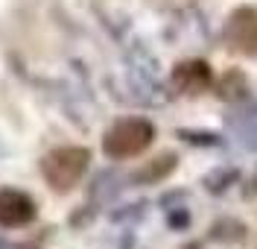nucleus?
Listing matches in <instances>:
<instances>
[{
    "label": "nucleus",
    "mask_w": 257,
    "mask_h": 249,
    "mask_svg": "<svg viewBox=\"0 0 257 249\" xmlns=\"http://www.w3.org/2000/svg\"><path fill=\"white\" fill-rule=\"evenodd\" d=\"M91 164V152L85 147H56L50 149L41 161V176L53 191H70L76 188L79 179L85 176V170Z\"/></svg>",
    "instance_id": "f257e3e1"
},
{
    "label": "nucleus",
    "mask_w": 257,
    "mask_h": 249,
    "mask_svg": "<svg viewBox=\"0 0 257 249\" xmlns=\"http://www.w3.org/2000/svg\"><path fill=\"white\" fill-rule=\"evenodd\" d=\"M155 141V126L146 117H123L102 138V152L108 158H135Z\"/></svg>",
    "instance_id": "f03ea898"
},
{
    "label": "nucleus",
    "mask_w": 257,
    "mask_h": 249,
    "mask_svg": "<svg viewBox=\"0 0 257 249\" xmlns=\"http://www.w3.org/2000/svg\"><path fill=\"white\" fill-rule=\"evenodd\" d=\"M225 41L231 50L257 59V6H240L228 15Z\"/></svg>",
    "instance_id": "7ed1b4c3"
},
{
    "label": "nucleus",
    "mask_w": 257,
    "mask_h": 249,
    "mask_svg": "<svg viewBox=\"0 0 257 249\" xmlns=\"http://www.w3.org/2000/svg\"><path fill=\"white\" fill-rule=\"evenodd\" d=\"M173 85L181 94H202L213 85V70L208 62L202 59H190V62H178L173 70Z\"/></svg>",
    "instance_id": "20e7f679"
},
{
    "label": "nucleus",
    "mask_w": 257,
    "mask_h": 249,
    "mask_svg": "<svg viewBox=\"0 0 257 249\" xmlns=\"http://www.w3.org/2000/svg\"><path fill=\"white\" fill-rule=\"evenodd\" d=\"M32 217H35L32 197H27L24 191H12V188L0 191V226H6V229L27 226Z\"/></svg>",
    "instance_id": "39448f33"
},
{
    "label": "nucleus",
    "mask_w": 257,
    "mask_h": 249,
    "mask_svg": "<svg viewBox=\"0 0 257 249\" xmlns=\"http://www.w3.org/2000/svg\"><path fill=\"white\" fill-rule=\"evenodd\" d=\"M178 164V155L176 152H161L158 158H152V161H146L132 179L135 182H146V185H152V182H161V179H167L173 170H176Z\"/></svg>",
    "instance_id": "423d86ee"
},
{
    "label": "nucleus",
    "mask_w": 257,
    "mask_h": 249,
    "mask_svg": "<svg viewBox=\"0 0 257 249\" xmlns=\"http://www.w3.org/2000/svg\"><path fill=\"white\" fill-rule=\"evenodd\" d=\"M216 94L222 100H242L248 94V79H245V73L237 70V67H231V70H225L222 76H219V82H216Z\"/></svg>",
    "instance_id": "0eeeda50"
}]
</instances>
